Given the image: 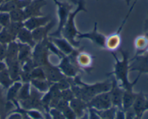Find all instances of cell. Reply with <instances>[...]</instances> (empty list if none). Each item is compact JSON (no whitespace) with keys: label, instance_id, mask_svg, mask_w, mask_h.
Instances as JSON below:
<instances>
[{"label":"cell","instance_id":"6da1fadb","mask_svg":"<svg viewBox=\"0 0 148 119\" xmlns=\"http://www.w3.org/2000/svg\"><path fill=\"white\" fill-rule=\"evenodd\" d=\"M122 59L120 60L117 56L116 53L114 51H111V54L115 60L114 64V69L109 75H113L117 82H121V87L124 90H132L134 85L137 84L140 79L141 74L139 73L138 76L133 82H130L129 79V73L130 72V53L128 51L120 50Z\"/></svg>","mask_w":148,"mask_h":119},{"label":"cell","instance_id":"7a4b0ae2","mask_svg":"<svg viewBox=\"0 0 148 119\" xmlns=\"http://www.w3.org/2000/svg\"><path fill=\"white\" fill-rule=\"evenodd\" d=\"M80 12H88L85 7V0H79L76 9L69 13L67 20L62 30V37L64 38L76 49H78L80 46V41L76 40L77 36L80 32L77 28L75 18Z\"/></svg>","mask_w":148,"mask_h":119},{"label":"cell","instance_id":"3957f363","mask_svg":"<svg viewBox=\"0 0 148 119\" xmlns=\"http://www.w3.org/2000/svg\"><path fill=\"white\" fill-rule=\"evenodd\" d=\"M58 8V22L57 29L54 32L49 33V37L61 38L62 37V30L67 20L68 16L72 10V5L67 2H62L59 0H52Z\"/></svg>","mask_w":148,"mask_h":119},{"label":"cell","instance_id":"277c9868","mask_svg":"<svg viewBox=\"0 0 148 119\" xmlns=\"http://www.w3.org/2000/svg\"><path fill=\"white\" fill-rule=\"evenodd\" d=\"M48 38H49L36 43L33 49L32 59L36 66H43L51 63L49 59L51 53L46 46Z\"/></svg>","mask_w":148,"mask_h":119},{"label":"cell","instance_id":"5b68a950","mask_svg":"<svg viewBox=\"0 0 148 119\" xmlns=\"http://www.w3.org/2000/svg\"><path fill=\"white\" fill-rule=\"evenodd\" d=\"M88 108H92L96 111L108 109L113 106L109 91L98 94L88 103Z\"/></svg>","mask_w":148,"mask_h":119},{"label":"cell","instance_id":"8992f818","mask_svg":"<svg viewBox=\"0 0 148 119\" xmlns=\"http://www.w3.org/2000/svg\"><path fill=\"white\" fill-rule=\"evenodd\" d=\"M106 36L102 34L98 30V23H94V27L92 30L87 33H79L77 36L76 38L78 39H88L92 43L96 44L102 49H106Z\"/></svg>","mask_w":148,"mask_h":119},{"label":"cell","instance_id":"52a82bcc","mask_svg":"<svg viewBox=\"0 0 148 119\" xmlns=\"http://www.w3.org/2000/svg\"><path fill=\"white\" fill-rule=\"evenodd\" d=\"M132 11L131 10H129L128 13L126 15L125 18L124 19V20L121 23V25L119 27L118 30L114 34H111V36H109L108 37L106 38V49L110 51H114L116 50L117 49H119V47L121 45V36H120V33H121L122 28L124 27V25H125L126 22H127V19L130 17V14H131Z\"/></svg>","mask_w":148,"mask_h":119},{"label":"cell","instance_id":"ba28073f","mask_svg":"<svg viewBox=\"0 0 148 119\" xmlns=\"http://www.w3.org/2000/svg\"><path fill=\"white\" fill-rule=\"evenodd\" d=\"M137 71L139 73L148 74V51L130 59V72Z\"/></svg>","mask_w":148,"mask_h":119},{"label":"cell","instance_id":"9c48e42d","mask_svg":"<svg viewBox=\"0 0 148 119\" xmlns=\"http://www.w3.org/2000/svg\"><path fill=\"white\" fill-rule=\"evenodd\" d=\"M124 92V90L119 85L117 80L114 77L111 81V88L109 92L112 105L118 109L122 110V98Z\"/></svg>","mask_w":148,"mask_h":119},{"label":"cell","instance_id":"30bf717a","mask_svg":"<svg viewBox=\"0 0 148 119\" xmlns=\"http://www.w3.org/2000/svg\"><path fill=\"white\" fill-rule=\"evenodd\" d=\"M57 66L66 77L74 78L77 76L78 73L80 72V69L74 64L67 56H64L61 59L60 63Z\"/></svg>","mask_w":148,"mask_h":119},{"label":"cell","instance_id":"8fae6325","mask_svg":"<svg viewBox=\"0 0 148 119\" xmlns=\"http://www.w3.org/2000/svg\"><path fill=\"white\" fill-rule=\"evenodd\" d=\"M41 67L43 68V71H44L46 80L49 81L51 85L59 82L63 78L65 77V76L62 73L60 69L58 68V66L53 65L51 63L41 66Z\"/></svg>","mask_w":148,"mask_h":119},{"label":"cell","instance_id":"7c38bea8","mask_svg":"<svg viewBox=\"0 0 148 119\" xmlns=\"http://www.w3.org/2000/svg\"><path fill=\"white\" fill-rule=\"evenodd\" d=\"M52 20V17L51 14H46V15L39 16V17H32L27 18L23 23L24 27L28 30L33 31L38 27H42L46 25Z\"/></svg>","mask_w":148,"mask_h":119},{"label":"cell","instance_id":"4fadbf2b","mask_svg":"<svg viewBox=\"0 0 148 119\" xmlns=\"http://www.w3.org/2000/svg\"><path fill=\"white\" fill-rule=\"evenodd\" d=\"M47 4L45 0H31L30 4L24 9L27 19L32 17H39L44 15L41 9Z\"/></svg>","mask_w":148,"mask_h":119},{"label":"cell","instance_id":"5bb4252c","mask_svg":"<svg viewBox=\"0 0 148 119\" xmlns=\"http://www.w3.org/2000/svg\"><path fill=\"white\" fill-rule=\"evenodd\" d=\"M55 25H56V21H55V20L52 19L46 25L38 27V28L33 30L32 31V35H33V40H35V42L37 43L49 38L50 31L54 27Z\"/></svg>","mask_w":148,"mask_h":119},{"label":"cell","instance_id":"9a60e30c","mask_svg":"<svg viewBox=\"0 0 148 119\" xmlns=\"http://www.w3.org/2000/svg\"><path fill=\"white\" fill-rule=\"evenodd\" d=\"M51 41L56 46L58 49L65 56H69L71 53H73L76 48L74 47L67 40L63 37L61 38H53L49 37Z\"/></svg>","mask_w":148,"mask_h":119},{"label":"cell","instance_id":"2e32d148","mask_svg":"<svg viewBox=\"0 0 148 119\" xmlns=\"http://www.w3.org/2000/svg\"><path fill=\"white\" fill-rule=\"evenodd\" d=\"M31 0H12L3 2L0 5V12H10L17 9H25Z\"/></svg>","mask_w":148,"mask_h":119},{"label":"cell","instance_id":"e0dca14e","mask_svg":"<svg viewBox=\"0 0 148 119\" xmlns=\"http://www.w3.org/2000/svg\"><path fill=\"white\" fill-rule=\"evenodd\" d=\"M145 101L146 95L143 92H138L132 107V109L133 110L136 116L140 118H142L143 114L145 112Z\"/></svg>","mask_w":148,"mask_h":119},{"label":"cell","instance_id":"ac0fdd59","mask_svg":"<svg viewBox=\"0 0 148 119\" xmlns=\"http://www.w3.org/2000/svg\"><path fill=\"white\" fill-rule=\"evenodd\" d=\"M93 62V57L90 53L79 51L75 59V64L79 69H90Z\"/></svg>","mask_w":148,"mask_h":119},{"label":"cell","instance_id":"d6986e66","mask_svg":"<svg viewBox=\"0 0 148 119\" xmlns=\"http://www.w3.org/2000/svg\"><path fill=\"white\" fill-rule=\"evenodd\" d=\"M16 40L19 42V43L28 45V46H30L33 49L36 44L35 40H33L32 31L28 30V29L25 28V27H23L20 30V31L19 32V33L17 36V38H16Z\"/></svg>","mask_w":148,"mask_h":119},{"label":"cell","instance_id":"ffe728a7","mask_svg":"<svg viewBox=\"0 0 148 119\" xmlns=\"http://www.w3.org/2000/svg\"><path fill=\"white\" fill-rule=\"evenodd\" d=\"M69 107L73 110L77 118L82 116L85 113V110L88 108V103L85 101L77 98H74L69 103Z\"/></svg>","mask_w":148,"mask_h":119},{"label":"cell","instance_id":"44dd1931","mask_svg":"<svg viewBox=\"0 0 148 119\" xmlns=\"http://www.w3.org/2000/svg\"><path fill=\"white\" fill-rule=\"evenodd\" d=\"M18 61L20 65H23L32 59V53H33V48L27 44L19 43L18 42Z\"/></svg>","mask_w":148,"mask_h":119},{"label":"cell","instance_id":"7402d4cb","mask_svg":"<svg viewBox=\"0 0 148 119\" xmlns=\"http://www.w3.org/2000/svg\"><path fill=\"white\" fill-rule=\"evenodd\" d=\"M18 42L17 40L11 42L7 45V51L6 58L4 59L5 64L9 62H13V61L18 60Z\"/></svg>","mask_w":148,"mask_h":119},{"label":"cell","instance_id":"603a6c76","mask_svg":"<svg viewBox=\"0 0 148 119\" xmlns=\"http://www.w3.org/2000/svg\"><path fill=\"white\" fill-rule=\"evenodd\" d=\"M136 92L134 90H124V95L122 98V110L124 111H127L132 107L134 101L137 96Z\"/></svg>","mask_w":148,"mask_h":119},{"label":"cell","instance_id":"cb8c5ba5","mask_svg":"<svg viewBox=\"0 0 148 119\" xmlns=\"http://www.w3.org/2000/svg\"><path fill=\"white\" fill-rule=\"evenodd\" d=\"M134 44L136 50L135 56L143 54L148 51V40L144 35L136 38Z\"/></svg>","mask_w":148,"mask_h":119},{"label":"cell","instance_id":"d4e9b609","mask_svg":"<svg viewBox=\"0 0 148 119\" xmlns=\"http://www.w3.org/2000/svg\"><path fill=\"white\" fill-rule=\"evenodd\" d=\"M22 84L21 82L20 81H17V82H13L12 85L8 88V91L7 93V100L9 102H15L17 101V95L20 91V89L21 88Z\"/></svg>","mask_w":148,"mask_h":119},{"label":"cell","instance_id":"484cf974","mask_svg":"<svg viewBox=\"0 0 148 119\" xmlns=\"http://www.w3.org/2000/svg\"><path fill=\"white\" fill-rule=\"evenodd\" d=\"M30 85L41 93H46L49 90L51 84L46 79H32Z\"/></svg>","mask_w":148,"mask_h":119},{"label":"cell","instance_id":"4316f807","mask_svg":"<svg viewBox=\"0 0 148 119\" xmlns=\"http://www.w3.org/2000/svg\"><path fill=\"white\" fill-rule=\"evenodd\" d=\"M10 13L11 22L16 23H24L27 20V17L25 13L24 9H17L11 11Z\"/></svg>","mask_w":148,"mask_h":119},{"label":"cell","instance_id":"83f0119b","mask_svg":"<svg viewBox=\"0 0 148 119\" xmlns=\"http://www.w3.org/2000/svg\"><path fill=\"white\" fill-rule=\"evenodd\" d=\"M14 81L12 79L7 69L0 72V85L5 89H8L13 84Z\"/></svg>","mask_w":148,"mask_h":119},{"label":"cell","instance_id":"f1b7e54d","mask_svg":"<svg viewBox=\"0 0 148 119\" xmlns=\"http://www.w3.org/2000/svg\"><path fill=\"white\" fill-rule=\"evenodd\" d=\"M30 92H31V89H30V82L23 83L21 88L20 89V91H19L18 95H17V101H20L28 98L30 95Z\"/></svg>","mask_w":148,"mask_h":119},{"label":"cell","instance_id":"f546056e","mask_svg":"<svg viewBox=\"0 0 148 119\" xmlns=\"http://www.w3.org/2000/svg\"><path fill=\"white\" fill-rule=\"evenodd\" d=\"M117 109L118 108H116V107L112 106L108 109L101 110V111H96L95 110V111L102 119H115Z\"/></svg>","mask_w":148,"mask_h":119},{"label":"cell","instance_id":"4dcf8cb0","mask_svg":"<svg viewBox=\"0 0 148 119\" xmlns=\"http://www.w3.org/2000/svg\"><path fill=\"white\" fill-rule=\"evenodd\" d=\"M24 27V25L23 23H16V22H11L10 24L7 27H6V28L7 29L9 32L10 33V34L16 39L17 38V34L19 33V32L20 31L23 27Z\"/></svg>","mask_w":148,"mask_h":119},{"label":"cell","instance_id":"1f68e13d","mask_svg":"<svg viewBox=\"0 0 148 119\" xmlns=\"http://www.w3.org/2000/svg\"><path fill=\"white\" fill-rule=\"evenodd\" d=\"M14 40H16V39L10 34L6 27H3L2 30L0 31V43L8 45Z\"/></svg>","mask_w":148,"mask_h":119},{"label":"cell","instance_id":"d6a6232c","mask_svg":"<svg viewBox=\"0 0 148 119\" xmlns=\"http://www.w3.org/2000/svg\"><path fill=\"white\" fill-rule=\"evenodd\" d=\"M31 77L32 79H46L44 71L41 66H36L32 70Z\"/></svg>","mask_w":148,"mask_h":119},{"label":"cell","instance_id":"836d02e7","mask_svg":"<svg viewBox=\"0 0 148 119\" xmlns=\"http://www.w3.org/2000/svg\"><path fill=\"white\" fill-rule=\"evenodd\" d=\"M11 23V19L9 12H0V25L3 27H6Z\"/></svg>","mask_w":148,"mask_h":119},{"label":"cell","instance_id":"e575fe53","mask_svg":"<svg viewBox=\"0 0 148 119\" xmlns=\"http://www.w3.org/2000/svg\"><path fill=\"white\" fill-rule=\"evenodd\" d=\"M61 95H62V99L64 100V101H67V102H70L74 98H75L74 92H72L71 88H67V89L63 90L61 91Z\"/></svg>","mask_w":148,"mask_h":119},{"label":"cell","instance_id":"d590c367","mask_svg":"<svg viewBox=\"0 0 148 119\" xmlns=\"http://www.w3.org/2000/svg\"><path fill=\"white\" fill-rule=\"evenodd\" d=\"M49 114L52 119H66L63 113L56 108H51L49 109Z\"/></svg>","mask_w":148,"mask_h":119},{"label":"cell","instance_id":"8d00e7d4","mask_svg":"<svg viewBox=\"0 0 148 119\" xmlns=\"http://www.w3.org/2000/svg\"><path fill=\"white\" fill-rule=\"evenodd\" d=\"M64 116L65 118L66 119H77V116L76 114H75V112L73 111V110L69 107V105L68 107H66L63 111Z\"/></svg>","mask_w":148,"mask_h":119},{"label":"cell","instance_id":"74e56055","mask_svg":"<svg viewBox=\"0 0 148 119\" xmlns=\"http://www.w3.org/2000/svg\"><path fill=\"white\" fill-rule=\"evenodd\" d=\"M7 45L0 43V61H4L7 55Z\"/></svg>","mask_w":148,"mask_h":119},{"label":"cell","instance_id":"f35d334b","mask_svg":"<svg viewBox=\"0 0 148 119\" xmlns=\"http://www.w3.org/2000/svg\"><path fill=\"white\" fill-rule=\"evenodd\" d=\"M88 110H89V112H88L89 119H101L95 109L92 108H88Z\"/></svg>","mask_w":148,"mask_h":119},{"label":"cell","instance_id":"ab89813d","mask_svg":"<svg viewBox=\"0 0 148 119\" xmlns=\"http://www.w3.org/2000/svg\"><path fill=\"white\" fill-rule=\"evenodd\" d=\"M126 114L125 111L121 109H117L116 113L115 119H125Z\"/></svg>","mask_w":148,"mask_h":119},{"label":"cell","instance_id":"60d3db41","mask_svg":"<svg viewBox=\"0 0 148 119\" xmlns=\"http://www.w3.org/2000/svg\"><path fill=\"white\" fill-rule=\"evenodd\" d=\"M7 119H23L22 115L19 113L17 112H12V114L8 117Z\"/></svg>","mask_w":148,"mask_h":119},{"label":"cell","instance_id":"b9f144b4","mask_svg":"<svg viewBox=\"0 0 148 119\" xmlns=\"http://www.w3.org/2000/svg\"><path fill=\"white\" fill-rule=\"evenodd\" d=\"M5 69H7V65L4 61H0V72Z\"/></svg>","mask_w":148,"mask_h":119},{"label":"cell","instance_id":"7bdbcfd3","mask_svg":"<svg viewBox=\"0 0 148 119\" xmlns=\"http://www.w3.org/2000/svg\"><path fill=\"white\" fill-rule=\"evenodd\" d=\"M78 119H89V117H88V113L85 112L82 116L79 117V118H78Z\"/></svg>","mask_w":148,"mask_h":119},{"label":"cell","instance_id":"ee69618b","mask_svg":"<svg viewBox=\"0 0 148 119\" xmlns=\"http://www.w3.org/2000/svg\"><path fill=\"white\" fill-rule=\"evenodd\" d=\"M145 111H148V96L147 95H146V101H145Z\"/></svg>","mask_w":148,"mask_h":119},{"label":"cell","instance_id":"f6af8a7d","mask_svg":"<svg viewBox=\"0 0 148 119\" xmlns=\"http://www.w3.org/2000/svg\"><path fill=\"white\" fill-rule=\"evenodd\" d=\"M44 119H52V118L50 116V115L49 114V113L46 112V114H44Z\"/></svg>","mask_w":148,"mask_h":119},{"label":"cell","instance_id":"bcb514c9","mask_svg":"<svg viewBox=\"0 0 148 119\" xmlns=\"http://www.w3.org/2000/svg\"><path fill=\"white\" fill-rule=\"evenodd\" d=\"M22 115V117H23V119H32L31 118L28 116L27 115H26L25 114H20Z\"/></svg>","mask_w":148,"mask_h":119},{"label":"cell","instance_id":"7dc6e473","mask_svg":"<svg viewBox=\"0 0 148 119\" xmlns=\"http://www.w3.org/2000/svg\"><path fill=\"white\" fill-rule=\"evenodd\" d=\"M68 1H69V2L72 3V4H75V5H77L78 3V1H79V0H68Z\"/></svg>","mask_w":148,"mask_h":119},{"label":"cell","instance_id":"c3c4849f","mask_svg":"<svg viewBox=\"0 0 148 119\" xmlns=\"http://www.w3.org/2000/svg\"><path fill=\"white\" fill-rule=\"evenodd\" d=\"M145 30H148V13H147V18L145 21Z\"/></svg>","mask_w":148,"mask_h":119},{"label":"cell","instance_id":"681fc988","mask_svg":"<svg viewBox=\"0 0 148 119\" xmlns=\"http://www.w3.org/2000/svg\"><path fill=\"white\" fill-rule=\"evenodd\" d=\"M144 36H145L146 38H147V40H148V30H145V35H144Z\"/></svg>","mask_w":148,"mask_h":119},{"label":"cell","instance_id":"f907efd6","mask_svg":"<svg viewBox=\"0 0 148 119\" xmlns=\"http://www.w3.org/2000/svg\"><path fill=\"white\" fill-rule=\"evenodd\" d=\"M125 1H126V3H127V5H130V2L132 1V0H125Z\"/></svg>","mask_w":148,"mask_h":119},{"label":"cell","instance_id":"816d5d0a","mask_svg":"<svg viewBox=\"0 0 148 119\" xmlns=\"http://www.w3.org/2000/svg\"><path fill=\"white\" fill-rule=\"evenodd\" d=\"M4 0H0V5H1V4L4 2Z\"/></svg>","mask_w":148,"mask_h":119},{"label":"cell","instance_id":"f5cc1de1","mask_svg":"<svg viewBox=\"0 0 148 119\" xmlns=\"http://www.w3.org/2000/svg\"><path fill=\"white\" fill-rule=\"evenodd\" d=\"M134 119H142V118H139V117H137V116H135V117H134Z\"/></svg>","mask_w":148,"mask_h":119},{"label":"cell","instance_id":"db71d44e","mask_svg":"<svg viewBox=\"0 0 148 119\" xmlns=\"http://www.w3.org/2000/svg\"><path fill=\"white\" fill-rule=\"evenodd\" d=\"M138 1V0H134V2L133 3V4H136V3H137V1Z\"/></svg>","mask_w":148,"mask_h":119},{"label":"cell","instance_id":"11a10c76","mask_svg":"<svg viewBox=\"0 0 148 119\" xmlns=\"http://www.w3.org/2000/svg\"><path fill=\"white\" fill-rule=\"evenodd\" d=\"M2 28H3V27H2V26H1V25H0V31H1V30H2Z\"/></svg>","mask_w":148,"mask_h":119},{"label":"cell","instance_id":"9f6ffc18","mask_svg":"<svg viewBox=\"0 0 148 119\" xmlns=\"http://www.w3.org/2000/svg\"><path fill=\"white\" fill-rule=\"evenodd\" d=\"M12 1V0H4V2H5V1Z\"/></svg>","mask_w":148,"mask_h":119},{"label":"cell","instance_id":"6f0895ef","mask_svg":"<svg viewBox=\"0 0 148 119\" xmlns=\"http://www.w3.org/2000/svg\"><path fill=\"white\" fill-rule=\"evenodd\" d=\"M97 1H98V0H97Z\"/></svg>","mask_w":148,"mask_h":119}]
</instances>
